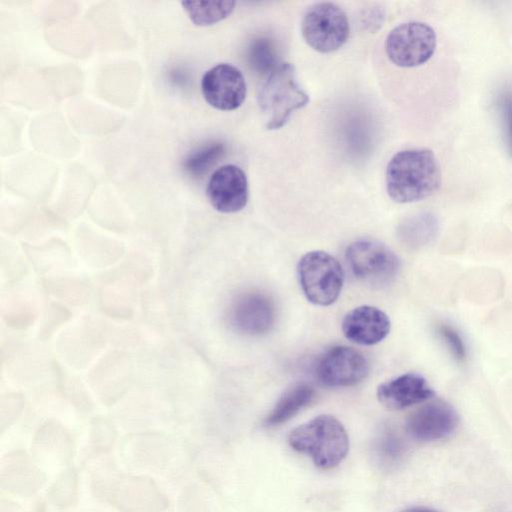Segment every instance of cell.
<instances>
[{"mask_svg":"<svg viewBox=\"0 0 512 512\" xmlns=\"http://www.w3.org/2000/svg\"><path fill=\"white\" fill-rule=\"evenodd\" d=\"M0 512H23L20 505L10 500H1Z\"/></svg>","mask_w":512,"mask_h":512,"instance_id":"cell-28","label":"cell"},{"mask_svg":"<svg viewBox=\"0 0 512 512\" xmlns=\"http://www.w3.org/2000/svg\"><path fill=\"white\" fill-rule=\"evenodd\" d=\"M439 233V221L432 213H420L406 219L398 229L402 242L411 248H421L433 242Z\"/></svg>","mask_w":512,"mask_h":512,"instance_id":"cell-19","label":"cell"},{"mask_svg":"<svg viewBox=\"0 0 512 512\" xmlns=\"http://www.w3.org/2000/svg\"><path fill=\"white\" fill-rule=\"evenodd\" d=\"M124 460L141 470L161 471L175 456V446L162 438H134L122 444Z\"/></svg>","mask_w":512,"mask_h":512,"instance_id":"cell-17","label":"cell"},{"mask_svg":"<svg viewBox=\"0 0 512 512\" xmlns=\"http://www.w3.org/2000/svg\"><path fill=\"white\" fill-rule=\"evenodd\" d=\"M247 59L251 68L261 75H268L279 64L274 43L262 36L250 42Z\"/></svg>","mask_w":512,"mask_h":512,"instance_id":"cell-23","label":"cell"},{"mask_svg":"<svg viewBox=\"0 0 512 512\" xmlns=\"http://www.w3.org/2000/svg\"><path fill=\"white\" fill-rule=\"evenodd\" d=\"M45 471L22 449L10 451L0 461V486L19 497L35 495L45 484Z\"/></svg>","mask_w":512,"mask_h":512,"instance_id":"cell-11","label":"cell"},{"mask_svg":"<svg viewBox=\"0 0 512 512\" xmlns=\"http://www.w3.org/2000/svg\"><path fill=\"white\" fill-rule=\"evenodd\" d=\"M92 460L90 489L98 500L120 512H162L168 508L167 496L153 479L119 473L106 455Z\"/></svg>","mask_w":512,"mask_h":512,"instance_id":"cell-1","label":"cell"},{"mask_svg":"<svg viewBox=\"0 0 512 512\" xmlns=\"http://www.w3.org/2000/svg\"><path fill=\"white\" fill-rule=\"evenodd\" d=\"M402 512H439V511L432 509V508H428V507L418 506V507H411V508L405 509Z\"/></svg>","mask_w":512,"mask_h":512,"instance_id":"cell-29","label":"cell"},{"mask_svg":"<svg viewBox=\"0 0 512 512\" xmlns=\"http://www.w3.org/2000/svg\"><path fill=\"white\" fill-rule=\"evenodd\" d=\"M369 372L365 356L347 346H333L323 352L315 365L318 381L327 387H348L360 383Z\"/></svg>","mask_w":512,"mask_h":512,"instance_id":"cell-9","label":"cell"},{"mask_svg":"<svg viewBox=\"0 0 512 512\" xmlns=\"http://www.w3.org/2000/svg\"><path fill=\"white\" fill-rule=\"evenodd\" d=\"M74 449L71 437L58 428L42 429L31 444L32 456L37 462L54 466L68 464Z\"/></svg>","mask_w":512,"mask_h":512,"instance_id":"cell-18","label":"cell"},{"mask_svg":"<svg viewBox=\"0 0 512 512\" xmlns=\"http://www.w3.org/2000/svg\"><path fill=\"white\" fill-rule=\"evenodd\" d=\"M390 319L385 312L370 305L358 306L343 318L344 336L359 345H374L389 334Z\"/></svg>","mask_w":512,"mask_h":512,"instance_id":"cell-15","label":"cell"},{"mask_svg":"<svg viewBox=\"0 0 512 512\" xmlns=\"http://www.w3.org/2000/svg\"><path fill=\"white\" fill-rule=\"evenodd\" d=\"M498 109L503 124L507 148L512 155V91L506 90L499 94Z\"/></svg>","mask_w":512,"mask_h":512,"instance_id":"cell-26","label":"cell"},{"mask_svg":"<svg viewBox=\"0 0 512 512\" xmlns=\"http://www.w3.org/2000/svg\"><path fill=\"white\" fill-rule=\"evenodd\" d=\"M183 10L197 26L213 25L227 18L234 10L235 1H182Z\"/></svg>","mask_w":512,"mask_h":512,"instance_id":"cell-21","label":"cell"},{"mask_svg":"<svg viewBox=\"0 0 512 512\" xmlns=\"http://www.w3.org/2000/svg\"><path fill=\"white\" fill-rule=\"evenodd\" d=\"M308 102L309 96L300 87L294 66L288 62H280L267 75L258 94V104L268 130L283 127L291 114Z\"/></svg>","mask_w":512,"mask_h":512,"instance_id":"cell-4","label":"cell"},{"mask_svg":"<svg viewBox=\"0 0 512 512\" xmlns=\"http://www.w3.org/2000/svg\"><path fill=\"white\" fill-rule=\"evenodd\" d=\"M225 153L222 142L213 141L191 153L184 162L185 169L193 175H202Z\"/></svg>","mask_w":512,"mask_h":512,"instance_id":"cell-24","label":"cell"},{"mask_svg":"<svg viewBox=\"0 0 512 512\" xmlns=\"http://www.w3.org/2000/svg\"><path fill=\"white\" fill-rule=\"evenodd\" d=\"M230 321L234 328L241 333L252 336L265 334L274 325L273 302L262 293H245L232 305Z\"/></svg>","mask_w":512,"mask_h":512,"instance_id":"cell-14","label":"cell"},{"mask_svg":"<svg viewBox=\"0 0 512 512\" xmlns=\"http://www.w3.org/2000/svg\"><path fill=\"white\" fill-rule=\"evenodd\" d=\"M206 195L212 207L221 213L242 210L248 201L246 174L234 164L219 167L210 176Z\"/></svg>","mask_w":512,"mask_h":512,"instance_id":"cell-13","label":"cell"},{"mask_svg":"<svg viewBox=\"0 0 512 512\" xmlns=\"http://www.w3.org/2000/svg\"><path fill=\"white\" fill-rule=\"evenodd\" d=\"M314 389L311 385L300 383L290 388L276 403L273 410L266 417V426L280 425L305 407L314 397Z\"/></svg>","mask_w":512,"mask_h":512,"instance_id":"cell-20","label":"cell"},{"mask_svg":"<svg viewBox=\"0 0 512 512\" xmlns=\"http://www.w3.org/2000/svg\"><path fill=\"white\" fill-rule=\"evenodd\" d=\"M298 277L303 293L313 304L328 306L340 295L344 273L340 263L324 251H310L298 263Z\"/></svg>","mask_w":512,"mask_h":512,"instance_id":"cell-5","label":"cell"},{"mask_svg":"<svg viewBox=\"0 0 512 512\" xmlns=\"http://www.w3.org/2000/svg\"><path fill=\"white\" fill-rule=\"evenodd\" d=\"M384 18V11L380 7H371L364 12L361 23L365 29L375 32L383 25Z\"/></svg>","mask_w":512,"mask_h":512,"instance_id":"cell-27","label":"cell"},{"mask_svg":"<svg viewBox=\"0 0 512 512\" xmlns=\"http://www.w3.org/2000/svg\"><path fill=\"white\" fill-rule=\"evenodd\" d=\"M301 31L311 48L321 53H329L345 44L350 27L345 12L338 5L320 2L306 11Z\"/></svg>","mask_w":512,"mask_h":512,"instance_id":"cell-6","label":"cell"},{"mask_svg":"<svg viewBox=\"0 0 512 512\" xmlns=\"http://www.w3.org/2000/svg\"><path fill=\"white\" fill-rule=\"evenodd\" d=\"M347 262L354 275L371 284L389 282L399 270V259L384 244L374 240H357L346 250Z\"/></svg>","mask_w":512,"mask_h":512,"instance_id":"cell-8","label":"cell"},{"mask_svg":"<svg viewBox=\"0 0 512 512\" xmlns=\"http://www.w3.org/2000/svg\"><path fill=\"white\" fill-rule=\"evenodd\" d=\"M201 91L210 106L231 111L244 102L247 86L238 68L228 63H220L205 72L201 79Z\"/></svg>","mask_w":512,"mask_h":512,"instance_id":"cell-10","label":"cell"},{"mask_svg":"<svg viewBox=\"0 0 512 512\" xmlns=\"http://www.w3.org/2000/svg\"><path fill=\"white\" fill-rule=\"evenodd\" d=\"M440 184V167L429 149L399 151L387 165V193L397 203L423 200L435 193Z\"/></svg>","mask_w":512,"mask_h":512,"instance_id":"cell-2","label":"cell"},{"mask_svg":"<svg viewBox=\"0 0 512 512\" xmlns=\"http://www.w3.org/2000/svg\"><path fill=\"white\" fill-rule=\"evenodd\" d=\"M459 424V416L444 400H432L410 414L406 421L409 435L418 441H436L449 437Z\"/></svg>","mask_w":512,"mask_h":512,"instance_id":"cell-12","label":"cell"},{"mask_svg":"<svg viewBox=\"0 0 512 512\" xmlns=\"http://www.w3.org/2000/svg\"><path fill=\"white\" fill-rule=\"evenodd\" d=\"M437 44L434 29L423 22H406L390 31L385 41L388 58L397 66L411 68L426 63Z\"/></svg>","mask_w":512,"mask_h":512,"instance_id":"cell-7","label":"cell"},{"mask_svg":"<svg viewBox=\"0 0 512 512\" xmlns=\"http://www.w3.org/2000/svg\"><path fill=\"white\" fill-rule=\"evenodd\" d=\"M435 395L426 379L417 373H406L377 388L379 402L388 409L399 410L425 402Z\"/></svg>","mask_w":512,"mask_h":512,"instance_id":"cell-16","label":"cell"},{"mask_svg":"<svg viewBox=\"0 0 512 512\" xmlns=\"http://www.w3.org/2000/svg\"><path fill=\"white\" fill-rule=\"evenodd\" d=\"M47 497L59 510L73 507L78 500V475L74 467H68L51 484Z\"/></svg>","mask_w":512,"mask_h":512,"instance_id":"cell-22","label":"cell"},{"mask_svg":"<svg viewBox=\"0 0 512 512\" xmlns=\"http://www.w3.org/2000/svg\"><path fill=\"white\" fill-rule=\"evenodd\" d=\"M437 332L453 357L457 361H463L466 357V348L460 334L447 324H440Z\"/></svg>","mask_w":512,"mask_h":512,"instance_id":"cell-25","label":"cell"},{"mask_svg":"<svg viewBox=\"0 0 512 512\" xmlns=\"http://www.w3.org/2000/svg\"><path fill=\"white\" fill-rule=\"evenodd\" d=\"M290 446L309 455L321 469L337 466L346 456L349 440L343 425L331 415H319L288 435Z\"/></svg>","mask_w":512,"mask_h":512,"instance_id":"cell-3","label":"cell"}]
</instances>
